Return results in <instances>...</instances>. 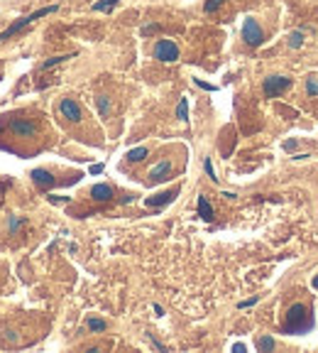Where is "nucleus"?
<instances>
[{
    "label": "nucleus",
    "mask_w": 318,
    "mask_h": 353,
    "mask_svg": "<svg viewBox=\"0 0 318 353\" xmlns=\"http://www.w3.org/2000/svg\"><path fill=\"white\" fill-rule=\"evenodd\" d=\"M154 59H159V62H177L179 59V47L172 39H159L154 44Z\"/></svg>",
    "instance_id": "nucleus-4"
},
{
    "label": "nucleus",
    "mask_w": 318,
    "mask_h": 353,
    "mask_svg": "<svg viewBox=\"0 0 318 353\" xmlns=\"http://www.w3.org/2000/svg\"><path fill=\"white\" fill-rule=\"evenodd\" d=\"M289 86H291V78H289V76H267L264 83H262V91H264L267 98H277V96H282Z\"/></svg>",
    "instance_id": "nucleus-3"
},
{
    "label": "nucleus",
    "mask_w": 318,
    "mask_h": 353,
    "mask_svg": "<svg viewBox=\"0 0 318 353\" xmlns=\"http://www.w3.org/2000/svg\"><path fill=\"white\" fill-rule=\"evenodd\" d=\"M149 155V150L147 147H135V150H130L125 157H127V162H142L144 157Z\"/></svg>",
    "instance_id": "nucleus-13"
},
{
    "label": "nucleus",
    "mask_w": 318,
    "mask_h": 353,
    "mask_svg": "<svg viewBox=\"0 0 318 353\" xmlns=\"http://www.w3.org/2000/svg\"><path fill=\"white\" fill-rule=\"evenodd\" d=\"M257 349H259V351H272V349H274V339H272V336H262V339L257 341Z\"/></svg>",
    "instance_id": "nucleus-15"
},
{
    "label": "nucleus",
    "mask_w": 318,
    "mask_h": 353,
    "mask_svg": "<svg viewBox=\"0 0 318 353\" xmlns=\"http://www.w3.org/2000/svg\"><path fill=\"white\" fill-rule=\"evenodd\" d=\"M289 44H291L294 49H299V47L304 44V32H291V35H289Z\"/></svg>",
    "instance_id": "nucleus-16"
},
{
    "label": "nucleus",
    "mask_w": 318,
    "mask_h": 353,
    "mask_svg": "<svg viewBox=\"0 0 318 353\" xmlns=\"http://www.w3.org/2000/svg\"><path fill=\"white\" fill-rule=\"evenodd\" d=\"M52 12H57V5H49V7H39V10H35L32 15H27V17H20L15 25H10L5 32H0V42H5V39H10L12 35H17L20 30H25L27 25H32L35 20H39V17H47V15H52Z\"/></svg>",
    "instance_id": "nucleus-2"
},
{
    "label": "nucleus",
    "mask_w": 318,
    "mask_h": 353,
    "mask_svg": "<svg viewBox=\"0 0 318 353\" xmlns=\"http://www.w3.org/2000/svg\"><path fill=\"white\" fill-rule=\"evenodd\" d=\"M96 106H98V113H101L103 118L110 116V98H108V96H98V98H96Z\"/></svg>",
    "instance_id": "nucleus-14"
},
{
    "label": "nucleus",
    "mask_w": 318,
    "mask_h": 353,
    "mask_svg": "<svg viewBox=\"0 0 318 353\" xmlns=\"http://www.w3.org/2000/svg\"><path fill=\"white\" fill-rule=\"evenodd\" d=\"M198 216L203 221H213V206H211V201L206 196H198Z\"/></svg>",
    "instance_id": "nucleus-12"
},
{
    "label": "nucleus",
    "mask_w": 318,
    "mask_h": 353,
    "mask_svg": "<svg viewBox=\"0 0 318 353\" xmlns=\"http://www.w3.org/2000/svg\"><path fill=\"white\" fill-rule=\"evenodd\" d=\"M88 329L91 331H106V321L103 319H88Z\"/></svg>",
    "instance_id": "nucleus-20"
},
{
    "label": "nucleus",
    "mask_w": 318,
    "mask_h": 353,
    "mask_svg": "<svg viewBox=\"0 0 318 353\" xmlns=\"http://www.w3.org/2000/svg\"><path fill=\"white\" fill-rule=\"evenodd\" d=\"M314 287H316V289H318V275H316V277H314Z\"/></svg>",
    "instance_id": "nucleus-31"
},
{
    "label": "nucleus",
    "mask_w": 318,
    "mask_h": 353,
    "mask_svg": "<svg viewBox=\"0 0 318 353\" xmlns=\"http://www.w3.org/2000/svg\"><path fill=\"white\" fill-rule=\"evenodd\" d=\"M103 172V164H91V174H101Z\"/></svg>",
    "instance_id": "nucleus-28"
},
{
    "label": "nucleus",
    "mask_w": 318,
    "mask_h": 353,
    "mask_svg": "<svg viewBox=\"0 0 318 353\" xmlns=\"http://www.w3.org/2000/svg\"><path fill=\"white\" fill-rule=\"evenodd\" d=\"M306 93L309 96H318V78H309L306 81Z\"/></svg>",
    "instance_id": "nucleus-22"
},
{
    "label": "nucleus",
    "mask_w": 318,
    "mask_h": 353,
    "mask_svg": "<svg viewBox=\"0 0 318 353\" xmlns=\"http://www.w3.org/2000/svg\"><path fill=\"white\" fill-rule=\"evenodd\" d=\"M203 167H206V174H208L213 182H218V177H215V172H213V162H211V159H206V162H203Z\"/></svg>",
    "instance_id": "nucleus-23"
},
{
    "label": "nucleus",
    "mask_w": 318,
    "mask_h": 353,
    "mask_svg": "<svg viewBox=\"0 0 318 353\" xmlns=\"http://www.w3.org/2000/svg\"><path fill=\"white\" fill-rule=\"evenodd\" d=\"M152 32H157V25H147V27L142 30V35H152Z\"/></svg>",
    "instance_id": "nucleus-27"
},
{
    "label": "nucleus",
    "mask_w": 318,
    "mask_h": 353,
    "mask_svg": "<svg viewBox=\"0 0 318 353\" xmlns=\"http://www.w3.org/2000/svg\"><path fill=\"white\" fill-rule=\"evenodd\" d=\"M20 223H22V218H17V216H10V223H7V228H10V233H15V231L20 228Z\"/></svg>",
    "instance_id": "nucleus-24"
},
{
    "label": "nucleus",
    "mask_w": 318,
    "mask_h": 353,
    "mask_svg": "<svg viewBox=\"0 0 318 353\" xmlns=\"http://www.w3.org/2000/svg\"><path fill=\"white\" fill-rule=\"evenodd\" d=\"M113 5H118V0H101V2L93 5V10H96V12H103V10H106V12H108Z\"/></svg>",
    "instance_id": "nucleus-17"
},
{
    "label": "nucleus",
    "mask_w": 318,
    "mask_h": 353,
    "mask_svg": "<svg viewBox=\"0 0 318 353\" xmlns=\"http://www.w3.org/2000/svg\"><path fill=\"white\" fill-rule=\"evenodd\" d=\"M10 130L17 135V138H32L37 133V123L35 120H27V118H15L10 120Z\"/></svg>",
    "instance_id": "nucleus-6"
},
{
    "label": "nucleus",
    "mask_w": 318,
    "mask_h": 353,
    "mask_svg": "<svg viewBox=\"0 0 318 353\" xmlns=\"http://www.w3.org/2000/svg\"><path fill=\"white\" fill-rule=\"evenodd\" d=\"M91 196H93L96 201H110V199H113V189H110L108 184H96V187L91 189Z\"/></svg>",
    "instance_id": "nucleus-11"
},
{
    "label": "nucleus",
    "mask_w": 318,
    "mask_h": 353,
    "mask_svg": "<svg viewBox=\"0 0 318 353\" xmlns=\"http://www.w3.org/2000/svg\"><path fill=\"white\" fill-rule=\"evenodd\" d=\"M233 351H235V353H243V351H245V346H243V344H235V346H233Z\"/></svg>",
    "instance_id": "nucleus-30"
},
{
    "label": "nucleus",
    "mask_w": 318,
    "mask_h": 353,
    "mask_svg": "<svg viewBox=\"0 0 318 353\" xmlns=\"http://www.w3.org/2000/svg\"><path fill=\"white\" fill-rule=\"evenodd\" d=\"M223 2H225V0H206L203 10H206V12H215V10H218V7H220Z\"/></svg>",
    "instance_id": "nucleus-21"
},
{
    "label": "nucleus",
    "mask_w": 318,
    "mask_h": 353,
    "mask_svg": "<svg viewBox=\"0 0 318 353\" xmlns=\"http://www.w3.org/2000/svg\"><path fill=\"white\" fill-rule=\"evenodd\" d=\"M196 86H201V88H206V91H215V86H211V83H203L201 78H196Z\"/></svg>",
    "instance_id": "nucleus-26"
},
{
    "label": "nucleus",
    "mask_w": 318,
    "mask_h": 353,
    "mask_svg": "<svg viewBox=\"0 0 318 353\" xmlns=\"http://www.w3.org/2000/svg\"><path fill=\"white\" fill-rule=\"evenodd\" d=\"M186 108H189V103H186V98H181L179 106H177V118L179 120H186Z\"/></svg>",
    "instance_id": "nucleus-19"
},
{
    "label": "nucleus",
    "mask_w": 318,
    "mask_h": 353,
    "mask_svg": "<svg viewBox=\"0 0 318 353\" xmlns=\"http://www.w3.org/2000/svg\"><path fill=\"white\" fill-rule=\"evenodd\" d=\"M284 150H289V152H291V150H296V140H289V142H284Z\"/></svg>",
    "instance_id": "nucleus-29"
},
{
    "label": "nucleus",
    "mask_w": 318,
    "mask_h": 353,
    "mask_svg": "<svg viewBox=\"0 0 318 353\" xmlns=\"http://www.w3.org/2000/svg\"><path fill=\"white\" fill-rule=\"evenodd\" d=\"M169 172H172V162H169V159H162L159 164H154V167H152V172H149V182H164V179L169 177Z\"/></svg>",
    "instance_id": "nucleus-9"
},
{
    "label": "nucleus",
    "mask_w": 318,
    "mask_h": 353,
    "mask_svg": "<svg viewBox=\"0 0 318 353\" xmlns=\"http://www.w3.org/2000/svg\"><path fill=\"white\" fill-rule=\"evenodd\" d=\"M311 312L306 304L296 302L286 309V319H284V334H304L306 329H311Z\"/></svg>",
    "instance_id": "nucleus-1"
},
{
    "label": "nucleus",
    "mask_w": 318,
    "mask_h": 353,
    "mask_svg": "<svg viewBox=\"0 0 318 353\" xmlns=\"http://www.w3.org/2000/svg\"><path fill=\"white\" fill-rule=\"evenodd\" d=\"M59 113H62L66 120H71V123H78V120L83 118L81 106H78L73 98H62V103H59Z\"/></svg>",
    "instance_id": "nucleus-8"
},
{
    "label": "nucleus",
    "mask_w": 318,
    "mask_h": 353,
    "mask_svg": "<svg viewBox=\"0 0 318 353\" xmlns=\"http://www.w3.org/2000/svg\"><path fill=\"white\" fill-rule=\"evenodd\" d=\"M73 54H64V57H54V59H49V62H44V67L42 69H52V67H57V64H62L66 59H71Z\"/></svg>",
    "instance_id": "nucleus-18"
},
{
    "label": "nucleus",
    "mask_w": 318,
    "mask_h": 353,
    "mask_svg": "<svg viewBox=\"0 0 318 353\" xmlns=\"http://www.w3.org/2000/svg\"><path fill=\"white\" fill-rule=\"evenodd\" d=\"M177 194H179V187H174V189H169V192H162V194H154V196H147V199H144V206H149V209H162V206L172 204V201L177 199Z\"/></svg>",
    "instance_id": "nucleus-7"
},
{
    "label": "nucleus",
    "mask_w": 318,
    "mask_h": 353,
    "mask_svg": "<svg viewBox=\"0 0 318 353\" xmlns=\"http://www.w3.org/2000/svg\"><path fill=\"white\" fill-rule=\"evenodd\" d=\"M257 299H259V297H252V299H247V302H240V304H238V309H247V307H254V304H257Z\"/></svg>",
    "instance_id": "nucleus-25"
},
{
    "label": "nucleus",
    "mask_w": 318,
    "mask_h": 353,
    "mask_svg": "<svg viewBox=\"0 0 318 353\" xmlns=\"http://www.w3.org/2000/svg\"><path fill=\"white\" fill-rule=\"evenodd\" d=\"M243 39H245L250 47H259V44H262L264 32H262V27L257 25L254 17H247V20H245V25H243Z\"/></svg>",
    "instance_id": "nucleus-5"
},
{
    "label": "nucleus",
    "mask_w": 318,
    "mask_h": 353,
    "mask_svg": "<svg viewBox=\"0 0 318 353\" xmlns=\"http://www.w3.org/2000/svg\"><path fill=\"white\" fill-rule=\"evenodd\" d=\"M32 182H35L39 189L54 187V177H52V172H47V169H32Z\"/></svg>",
    "instance_id": "nucleus-10"
}]
</instances>
